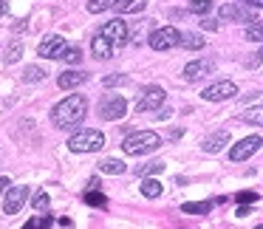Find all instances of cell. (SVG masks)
Instances as JSON below:
<instances>
[{"label": "cell", "mask_w": 263, "mask_h": 229, "mask_svg": "<svg viewBox=\"0 0 263 229\" xmlns=\"http://www.w3.org/2000/svg\"><path fill=\"white\" fill-rule=\"evenodd\" d=\"M201 97H204L206 102H223V99L238 97V85H235V82H229V80L212 82V85H206L204 91H201Z\"/></svg>", "instance_id": "cell-8"}, {"label": "cell", "mask_w": 263, "mask_h": 229, "mask_svg": "<svg viewBox=\"0 0 263 229\" xmlns=\"http://www.w3.org/2000/svg\"><path fill=\"white\" fill-rule=\"evenodd\" d=\"M63 60H65V63H71V65H77V63L82 60V51H80V48H68Z\"/></svg>", "instance_id": "cell-34"}, {"label": "cell", "mask_w": 263, "mask_h": 229, "mask_svg": "<svg viewBox=\"0 0 263 229\" xmlns=\"http://www.w3.org/2000/svg\"><path fill=\"white\" fill-rule=\"evenodd\" d=\"M221 17L223 20H235V23H255V9L246 3H223L221 6Z\"/></svg>", "instance_id": "cell-10"}, {"label": "cell", "mask_w": 263, "mask_h": 229, "mask_svg": "<svg viewBox=\"0 0 263 229\" xmlns=\"http://www.w3.org/2000/svg\"><path fill=\"white\" fill-rule=\"evenodd\" d=\"M99 170H102V173H110V176H122V173H125V161H119V159H105V161H99Z\"/></svg>", "instance_id": "cell-22"}, {"label": "cell", "mask_w": 263, "mask_h": 229, "mask_svg": "<svg viewBox=\"0 0 263 229\" xmlns=\"http://www.w3.org/2000/svg\"><path fill=\"white\" fill-rule=\"evenodd\" d=\"M260 63H263V48H260V51H257V54H252L249 60H246V68H257V65H260Z\"/></svg>", "instance_id": "cell-35"}, {"label": "cell", "mask_w": 263, "mask_h": 229, "mask_svg": "<svg viewBox=\"0 0 263 229\" xmlns=\"http://www.w3.org/2000/svg\"><path fill=\"white\" fill-rule=\"evenodd\" d=\"M99 34H102L114 48H122L125 43H130V26H127L122 17H114V20H108V23L99 29Z\"/></svg>", "instance_id": "cell-5"}, {"label": "cell", "mask_w": 263, "mask_h": 229, "mask_svg": "<svg viewBox=\"0 0 263 229\" xmlns=\"http://www.w3.org/2000/svg\"><path fill=\"white\" fill-rule=\"evenodd\" d=\"M0 14H6V0H0Z\"/></svg>", "instance_id": "cell-41"}, {"label": "cell", "mask_w": 263, "mask_h": 229, "mask_svg": "<svg viewBox=\"0 0 263 229\" xmlns=\"http://www.w3.org/2000/svg\"><path fill=\"white\" fill-rule=\"evenodd\" d=\"M65 51H68V43L63 40L60 34H48L40 40V48H37V54L46 60H63Z\"/></svg>", "instance_id": "cell-9"}, {"label": "cell", "mask_w": 263, "mask_h": 229, "mask_svg": "<svg viewBox=\"0 0 263 229\" xmlns=\"http://www.w3.org/2000/svg\"><path fill=\"white\" fill-rule=\"evenodd\" d=\"M60 88H65V91H71V88H80L82 82H88V71H65V74H60Z\"/></svg>", "instance_id": "cell-16"}, {"label": "cell", "mask_w": 263, "mask_h": 229, "mask_svg": "<svg viewBox=\"0 0 263 229\" xmlns=\"http://www.w3.org/2000/svg\"><path fill=\"white\" fill-rule=\"evenodd\" d=\"M20 57H23V46H20V43L14 40L12 46H9V51H6V63H17Z\"/></svg>", "instance_id": "cell-31"}, {"label": "cell", "mask_w": 263, "mask_h": 229, "mask_svg": "<svg viewBox=\"0 0 263 229\" xmlns=\"http://www.w3.org/2000/svg\"><path fill=\"white\" fill-rule=\"evenodd\" d=\"M105 147V133L102 130H80L68 139V150L71 153H97Z\"/></svg>", "instance_id": "cell-3"}, {"label": "cell", "mask_w": 263, "mask_h": 229, "mask_svg": "<svg viewBox=\"0 0 263 229\" xmlns=\"http://www.w3.org/2000/svg\"><path fill=\"white\" fill-rule=\"evenodd\" d=\"M119 6V0H88L85 9L91 14H99V12H108V9H116Z\"/></svg>", "instance_id": "cell-20"}, {"label": "cell", "mask_w": 263, "mask_h": 229, "mask_svg": "<svg viewBox=\"0 0 263 229\" xmlns=\"http://www.w3.org/2000/svg\"><path fill=\"white\" fill-rule=\"evenodd\" d=\"M240 119H243V122H249V125H260V127H263V105H255V108H246Z\"/></svg>", "instance_id": "cell-23"}, {"label": "cell", "mask_w": 263, "mask_h": 229, "mask_svg": "<svg viewBox=\"0 0 263 229\" xmlns=\"http://www.w3.org/2000/svg\"><path fill=\"white\" fill-rule=\"evenodd\" d=\"M125 110H127L125 97H119V93H105L99 108H97V113H99V119H105V122H119L122 116H125Z\"/></svg>", "instance_id": "cell-6"}, {"label": "cell", "mask_w": 263, "mask_h": 229, "mask_svg": "<svg viewBox=\"0 0 263 229\" xmlns=\"http://www.w3.org/2000/svg\"><path fill=\"white\" fill-rule=\"evenodd\" d=\"M125 82H127V77L110 74V77H105V80H102V85H105V88H116V85H125Z\"/></svg>", "instance_id": "cell-33"}, {"label": "cell", "mask_w": 263, "mask_h": 229, "mask_svg": "<svg viewBox=\"0 0 263 229\" xmlns=\"http://www.w3.org/2000/svg\"><path fill=\"white\" fill-rule=\"evenodd\" d=\"M164 88H159V85H147L142 93H139V99H136V113H159V108L164 105Z\"/></svg>", "instance_id": "cell-4"}, {"label": "cell", "mask_w": 263, "mask_h": 229, "mask_svg": "<svg viewBox=\"0 0 263 229\" xmlns=\"http://www.w3.org/2000/svg\"><path fill=\"white\" fill-rule=\"evenodd\" d=\"M181 48H187V51H201V48H204V37L187 31V34H181Z\"/></svg>", "instance_id": "cell-19"}, {"label": "cell", "mask_w": 263, "mask_h": 229, "mask_svg": "<svg viewBox=\"0 0 263 229\" xmlns=\"http://www.w3.org/2000/svg\"><path fill=\"white\" fill-rule=\"evenodd\" d=\"M246 40L249 43H263V20H255V23L246 29Z\"/></svg>", "instance_id": "cell-26"}, {"label": "cell", "mask_w": 263, "mask_h": 229, "mask_svg": "<svg viewBox=\"0 0 263 229\" xmlns=\"http://www.w3.org/2000/svg\"><path fill=\"white\" fill-rule=\"evenodd\" d=\"M240 3H246V6H255V9H263V0H240Z\"/></svg>", "instance_id": "cell-38"}, {"label": "cell", "mask_w": 263, "mask_h": 229, "mask_svg": "<svg viewBox=\"0 0 263 229\" xmlns=\"http://www.w3.org/2000/svg\"><path fill=\"white\" fill-rule=\"evenodd\" d=\"M187 9L195 14H201V17H206V14L212 12V0H187Z\"/></svg>", "instance_id": "cell-24"}, {"label": "cell", "mask_w": 263, "mask_h": 229, "mask_svg": "<svg viewBox=\"0 0 263 229\" xmlns=\"http://www.w3.org/2000/svg\"><path fill=\"white\" fill-rule=\"evenodd\" d=\"M201 29H206V31H218V20H212V17H201Z\"/></svg>", "instance_id": "cell-36"}, {"label": "cell", "mask_w": 263, "mask_h": 229, "mask_svg": "<svg viewBox=\"0 0 263 229\" xmlns=\"http://www.w3.org/2000/svg\"><path fill=\"white\" fill-rule=\"evenodd\" d=\"M85 116H88V99L82 97V93L65 97L63 102L54 105V110H51V122L60 130H74V127H80L82 122H85Z\"/></svg>", "instance_id": "cell-1"}, {"label": "cell", "mask_w": 263, "mask_h": 229, "mask_svg": "<svg viewBox=\"0 0 263 229\" xmlns=\"http://www.w3.org/2000/svg\"><path fill=\"white\" fill-rule=\"evenodd\" d=\"M9 189H12V181H9V178H6V176H0V193L6 195V193H9Z\"/></svg>", "instance_id": "cell-37"}, {"label": "cell", "mask_w": 263, "mask_h": 229, "mask_svg": "<svg viewBox=\"0 0 263 229\" xmlns=\"http://www.w3.org/2000/svg\"><path fill=\"white\" fill-rule=\"evenodd\" d=\"M255 229H263V223H260V226H255Z\"/></svg>", "instance_id": "cell-42"}, {"label": "cell", "mask_w": 263, "mask_h": 229, "mask_svg": "<svg viewBox=\"0 0 263 229\" xmlns=\"http://www.w3.org/2000/svg\"><path fill=\"white\" fill-rule=\"evenodd\" d=\"M48 226H51V215H48V212L46 215H34L26 223V229H48Z\"/></svg>", "instance_id": "cell-29"}, {"label": "cell", "mask_w": 263, "mask_h": 229, "mask_svg": "<svg viewBox=\"0 0 263 229\" xmlns=\"http://www.w3.org/2000/svg\"><path fill=\"white\" fill-rule=\"evenodd\" d=\"M40 80H46V71L37 68V65H29L23 71V82H40Z\"/></svg>", "instance_id": "cell-28"}, {"label": "cell", "mask_w": 263, "mask_h": 229, "mask_svg": "<svg viewBox=\"0 0 263 229\" xmlns=\"http://www.w3.org/2000/svg\"><path fill=\"white\" fill-rule=\"evenodd\" d=\"M159 147H161V136L153 130H136L122 142V150L127 156H144V153H153Z\"/></svg>", "instance_id": "cell-2"}, {"label": "cell", "mask_w": 263, "mask_h": 229, "mask_svg": "<svg viewBox=\"0 0 263 229\" xmlns=\"http://www.w3.org/2000/svg\"><path fill=\"white\" fill-rule=\"evenodd\" d=\"M161 189H164V187L159 184V178H144V181H142V195H144V198H159Z\"/></svg>", "instance_id": "cell-21"}, {"label": "cell", "mask_w": 263, "mask_h": 229, "mask_svg": "<svg viewBox=\"0 0 263 229\" xmlns=\"http://www.w3.org/2000/svg\"><path fill=\"white\" fill-rule=\"evenodd\" d=\"M260 144H263L260 136H246V139H240V142L232 144V150H229V159H232V161H246L249 156H255L257 150H260Z\"/></svg>", "instance_id": "cell-11"}, {"label": "cell", "mask_w": 263, "mask_h": 229, "mask_svg": "<svg viewBox=\"0 0 263 229\" xmlns=\"http://www.w3.org/2000/svg\"><path fill=\"white\" fill-rule=\"evenodd\" d=\"M147 43L156 51H170V48L181 46V31H178L176 26H161V29H156L153 34H150Z\"/></svg>", "instance_id": "cell-7"}, {"label": "cell", "mask_w": 263, "mask_h": 229, "mask_svg": "<svg viewBox=\"0 0 263 229\" xmlns=\"http://www.w3.org/2000/svg\"><path fill=\"white\" fill-rule=\"evenodd\" d=\"M212 68H215V65H212L210 60H195V63H187V65H184V80H187V82H198V80H204L206 74H212Z\"/></svg>", "instance_id": "cell-13"}, {"label": "cell", "mask_w": 263, "mask_h": 229, "mask_svg": "<svg viewBox=\"0 0 263 229\" xmlns=\"http://www.w3.org/2000/svg\"><path fill=\"white\" fill-rule=\"evenodd\" d=\"M144 6H147V0H119L116 12L119 14H136V12H144Z\"/></svg>", "instance_id": "cell-18"}, {"label": "cell", "mask_w": 263, "mask_h": 229, "mask_svg": "<svg viewBox=\"0 0 263 229\" xmlns=\"http://www.w3.org/2000/svg\"><path fill=\"white\" fill-rule=\"evenodd\" d=\"M167 116H170V108H164V110H159V113H156V119H167Z\"/></svg>", "instance_id": "cell-39"}, {"label": "cell", "mask_w": 263, "mask_h": 229, "mask_svg": "<svg viewBox=\"0 0 263 229\" xmlns=\"http://www.w3.org/2000/svg\"><path fill=\"white\" fill-rule=\"evenodd\" d=\"M26 201H29V187H26V184H17V187H12V189L6 193L3 212H6V215H17V212L23 209Z\"/></svg>", "instance_id": "cell-12"}, {"label": "cell", "mask_w": 263, "mask_h": 229, "mask_svg": "<svg viewBox=\"0 0 263 229\" xmlns=\"http://www.w3.org/2000/svg\"><path fill=\"white\" fill-rule=\"evenodd\" d=\"M257 198H260V195L252 193V189H240V193L235 195V201H238V204H255Z\"/></svg>", "instance_id": "cell-32"}, {"label": "cell", "mask_w": 263, "mask_h": 229, "mask_svg": "<svg viewBox=\"0 0 263 229\" xmlns=\"http://www.w3.org/2000/svg\"><path fill=\"white\" fill-rule=\"evenodd\" d=\"M114 51H116V48L110 46V43L105 40V37L99 34V31L91 37V57H93V60H99V63H105V60H110V57H114Z\"/></svg>", "instance_id": "cell-14"}, {"label": "cell", "mask_w": 263, "mask_h": 229, "mask_svg": "<svg viewBox=\"0 0 263 229\" xmlns=\"http://www.w3.org/2000/svg\"><path fill=\"white\" fill-rule=\"evenodd\" d=\"M227 142H229V133L218 130V133H212V136H206L204 142H201V150H204V153H221V150L227 147Z\"/></svg>", "instance_id": "cell-15"}, {"label": "cell", "mask_w": 263, "mask_h": 229, "mask_svg": "<svg viewBox=\"0 0 263 229\" xmlns=\"http://www.w3.org/2000/svg\"><path fill=\"white\" fill-rule=\"evenodd\" d=\"M31 206H34L37 212H46V209H48V193H46V189L34 193V201H31Z\"/></svg>", "instance_id": "cell-30"}, {"label": "cell", "mask_w": 263, "mask_h": 229, "mask_svg": "<svg viewBox=\"0 0 263 229\" xmlns=\"http://www.w3.org/2000/svg\"><path fill=\"white\" fill-rule=\"evenodd\" d=\"M82 198H85V204H88V206H108V198H105V195L99 193V189H88V193L82 195Z\"/></svg>", "instance_id": "cell-25"}, {"label": "cell", "mask_w": 263, "mask_h": 229, "mask_svg": "<svg viewBox=\"0 0 263 229\" xmlns=\"http://www.w3.org/2000/svg\"><path fill=\"white\" fill-rule=\"evenodd\" d=\"M212 204L215 201H187V204H181V212H187V215H206L212 209Z\"/></svg>", "instance_id": "cell-17"}, {"label": "cell", "mask_w": 263, "mask_h": 229, "mask_svg": "<svg viewBox=\"0 0 263 229\" xmlns=\"http://www.w3.org/2000/svg\"><path fill=\"white\" fill-rule=\"evenodd\" d=\"M164 170V161H147V164H139L136 167V176H153V173Z\"/></svg>", "instance_id": "cell-27"}, {"label": "cell", "mask_w": 263, "mask_h": 229, "mask_svg": "<svg viewBox=\"0 0 263 229\" xmlns=\"http://www.w3.org/2000/svg\"><path fill=\"white\" fill-rule=\"evenodd\" d=\"M12 29H14V31H26V23H23V20H17V23H14Z\"/></svg>", "instance_id": "cell-40"}]
</instances>
